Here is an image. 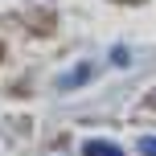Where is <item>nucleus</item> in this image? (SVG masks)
Listing matches in <instances>:
<instances>
[{
	"label": "nucleus",
	"mask_w": 156,
	"mask_h": 156,
	"mask_svg": "<svg viewBox=\"0 0 156 156\" xmlns=\"http://www.w3.org/2000/svg\"><path fill=\"white\" fill-rule=\"evenodd\" d=\"M86 74H90V66H78L74 74H66V78H62V86H74V82H82Z\"/></svg>",
	"instance_id": "2"
},
{
	"label": "nucleus",
	"mask_w": 156,
	"mask_h": 156,
	"mask_svg": "<svg viewBox=\"0 0 156 156\" xmlns=\"http://www.w3.org/2000/svg\"><path fill=\"white\" fill-rule=\"evenodd\" d=\"M82 156H123L115 148V144H107V140H86L82 144Z\"/></svg>",
	"instance_id": "1"
},
{
	"label": "nucleus",
	"mask_w": 156,
	"mask_h": 156,
	"mask_svg": "<svg viewBox=\"0 0 156 156\" xmlns=\"http://www.w3.org/2000/svg\"><path fill=\"white\" fill-rule=\"evenodd\" d=\"M111 62H115V66H127V62H132V54H127V49H115V54H111Z\"/></svg>",
	"instance_id": "4"
},
{
	"label": "nucleus",
	"mask_w": 156,
	"mask_h": 156,
	"mask_svg": "<svg viewBox=\"0 0 156 156\" xmlns=\"http://www.w3.org/2000/svg\"><path fill=\"white\" fill-rule=\"evenodd\" d=\"M140 152L144 156H156V136H144V140H140Z\"/></svg>",
	"instance_id": "3"
}]
</instances>
